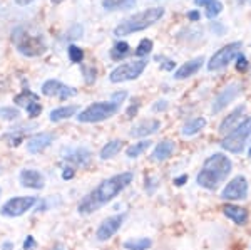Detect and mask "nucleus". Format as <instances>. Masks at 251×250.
<instances>
[{
	"mask_svg": "<svg viewBox=\"0 0 251 250\" xmlns=\"http://www.w3.org/2000/svg\"><path fill=\"white\" fill-rule=\"evenodd\" d=\"M203 62H204L203 57H196V59L189 60V62L183 64L179 69L174 72V79H188V78H191V76H194L198 71L201 69V67H203Z\"/></svg>",
	"mask_w": 251,
	"mask_h": 250,
	"instance_id": "obj_18",
	"label": "nucleus"
},
{
	"mask_svg": "<svg viewBox=\"0 0 251 250\" xmlns=\"http://www.w3.org/2000/svg\"><path fill=\"white\" fill-rule=\"evenodd\" d=\"M168 110V101H156V104L152 106V111L157 112V111H166Z\"/></svg>",
	"mask_w": 251,
	"mask_h": 250,
	"instance_id": "obj_40",
	"label": "nucleus"
},
{
	"mask_svg": "<svg viewBox=\"0 0 251 250\" xmlns=\"http://www.w3.org/2000/svg\"><path fill=\"white\" fill-rule=\"evenodd\" d=\"M164 15V9L161 7H151V9H146L139 14H134L132 17L126 19L124 22H121L119 26L114 29V35L121 37V35H129L134 34V32L144 30L148 27H151L152 24L159 22Z\"/></svg>",
	"mask_w": 251,
	"mask_h": 250,
	"instance_id": "obj_3",
	"label": "nucleus"
},
{
	"mask_svg": "<svg viewBox=\"0 0 251 250\" xmlns=\"http://www.w3.org/2000/svg\"><path fill=\"white\" fill-rule=\"evenodd\" d=\"M241 92V84L240 83H231L228 84V86L223 89L220 94L216 96V99H214L213 103V112H221L225 108H228V104H231L234 99L240 96Z\"/></svg>",
	"mask_w": 251,
	"mask_h": 250,
	"instance_id": "obj_11",
	"label": "nucleus"
},
{
	"mask_svg": "<svg viewBox=\"0 0 251 250\" xmlns=\"http://www.w3.org/2000/svg\"><path fill=\"white\" fill-rule=\"evenodd\" d=\"M67 54H69V59H71V62L74 64H80L84 59V52L82 49H79L77 46H69L67 47Z\"/></svg>",
	"mask_w": 251,
	"mask_h": 250,
	"instance_id": "obj_32",
	"label": "nucleus"
},
{
	"mask_svg": "<svg viewBox=\"0 0 251 250\" xmlns=\"http://www.w3.org/2000/svg\"><path fill=\"white\" fill-rule=\"evenodd\" d=\"M19 180H20V185L24 188H32V190H42L46 187V178L44 175L34 168H25V170L20 171L19 175Z\"/></svg>",
	"mask_w": 251,
	"mask_h": 250,
	"instance_id": "obj_14",
	"label": "nucleus"
},
{
	"mask_svg": "<svg viewBox=\"0 0 251 250\" xmlns=\"http://www.w3.org/2000/svg\"><path fill=\"white\" fill-rule=\"evenodd\" d=\"M74 168H71V167H66L64 168V171H62V178L64 180H71V178H74Z\"/></svg>",
	"mask_w": 251,
	"mask_h": 250,
	"instance_id": "obj_41",
	"label": "nucleus"
},
{
	"mask_svg": "<svg viewBox=\"0 0 251 250\" xmlns=\"http://www.w3.org/2000/svg\"><path fill=\"white\" fill-rule=\"evenodd\" d=\"M152 242L149 239H131L124 242L126 250H148Z\"/></svg>",
	"mask_w": 251,
	"mask_h": 250,
	"instance_id": "obj_28",
	"label": "nucleus"
},
{
	"mask_svg": "<svg viewBox=\"0 0 251 250\" xmlns=\"http://www.w3.org/2000/svg\"><path fill=\"white\" fill-rule=\"evenodd\" d=\"M151 51H152V40L151 39H143L139 42V46L136 47L134 54L137 56V57H144V56H148Z\"/></svg>",
	"mask_w": 251,
	"mask_h": 250,
	"instance_id": "obj_31",
	"label": "nucleus"
},
{
	"mask_svg": "<svg viewBox=\"0 0 251 250\" xmlns=\"http://www.w3.org/2000/svg\"><path fill=\"white\" fill-rule=\"evenodd\" d=\"M19 116H20V112H19V110H15V108H12V106L0 108V118H2V119L14 121V119H17Z\"/></svg>",
	"mask_w": 251,
	"mask_h": 250,
	"instance_id": "obj_33",
	"label": "nucleus"
},
{
	"mask_svg": "<svg viewBox=\"0 0 251 250\" xmlns=\"http://www.w3.org/2000/svg\"><path fill=\"white\" fill-rule=\"evenodd\" d=\"M146 66H148V60H144V59L121 64V66H117L116 69L109 74V81L114 84L126 83V81H134L143 74Z\"/></svg>",
	"mask_w": 251,
	"mask_h": 250,
	"instance_id": "obj_7",
	"label": "nucleus"
},
{
	"mask_svg": "<svg viewBox=\"0 0 251 250\" xmlns=\"http://www.w3.org/2000/svg\"><path fill=\"white\" fill-rule=\"evenodd\" d=\"M174 148H176V146H174L173 141H169V139L161 141V143L156 144L154 150H152L151 160L152 161H164V160L171 158V155L174 153Z\"/></svg>",
	"mask_w": 251,
	"mask_h": 250,
	"instance_id": "obj_20",
	"label": "nucleus"
},
{
	"mask_svg": "<svg viewBox=\"0 0 251 250\" xmlns=\"http://www.w3.org/2000/svg\"><path fill=\"white\" fill-rule=\"evenodd\" d=\"M136 104H131V108L127 110V118H132V114H136L137 108H139V99H134Z\"/></svg>",
	"mask_w": 251,
	"mask_h": 250,
	"instance_id": "obj_43",
	"label": "nucleus"
},
{
	"mask_svg": "<svg viewBox=\"0 0 251 250\" xmlns=\"http://www.w3.org/2000/svg\"><path fill=\"white\" fill-rule=\"evenodd\" d=\"M34 101H39V98H37V94H34L30 89H24L17 98H15V103L24 108H27L30 103H34Z\"/></svg>",
	"mask_w": 251,
	"mask_h": 250,
	"instance_id": "obj_30",
	"label": "nucleus"
},
{
	"mask_svg": "<svg viewBox=\"0 0 251 250\" xmlns=\"http://www.w3.org/2000/svg\"><path fill=\"white\" fill-rule=\"evenodd\" d=\"M206 126V119L204 118H194L183 126V136H194L198 135L203 128Z\"/></svg>",
	"mask_w": 251,
	"mask_h": 250,
	"instance_id": "obj_25",
	"label": "nucleus"
},
{
	"mask_svg": "<svg viewBox=\"0 0 251 250\" xmlns=\"http://www.w3.org/2000/svg\"><path fill=\"white\" fill-rule=\"evenodd\" d=\"M245 111H246L245 104H241V106L234 108V110L229 112V114L226 116L225 119L221 121V124H220V133H221V135H226V133L233 131L234 128H236L238 124L241 123V116L245 114Z\"/></svg>",
	"mask_w": 251,
	"mask_h": 250,
	"instance_id": "obj_17",
	"label": "nucleus"
},
{
	"mask_svg": "<svg viewBox=\"0 0 251 250\" xmlns=\"http://www.w3.org/2000/svg\"><path fill=\"white\" fill-rule=\"evenodd\" d=\"M233 161L225 153H214L204 161L203 168L196 176V183L206 190H216L218 187L231 175Z\"/></svg>",
	"mask_w": 251,
	"mask_h": 250,
	"instance_id": "obj_2",
	"label": "nucleus"
},
{
	"mask_svg": "<svg viewBox=\"0 0 251 250\" xmlns=\"http://www.w3.org/2000/svg\"><path fill=\"white\" fill-rule=\"evenodd\" d=\"M250 158H251V148H250Z\"/></svg>",
	"mask_w": 251,
	"mask_h": 250,
	"instance_id": "obj_49",
	"label": "nucleus"
},
{
	"mask_svg": "<svg viewBox=\"0 0 251 250\" xmlns=\"http://www.w3.org/2000/svg\"><path fill=\"white\" fill-rule=\"evenodd\" d=\"M248 180L245 176L238 175L234 176L231 181L226 183V187L221 192V198L223 200H229V201H238V200H245L248 196Z\"/></svg>",
	"mask_w": 251,
	"mask_h": 250,
	"instance_id": "obj_10",
	"label": "nucleus"
},
{
	"mask_svg": "<svg viewBox=\"0 0 251 250\" xmlns=\"http://www.w3.org/2000/svg\"><path fill=\"white\" fill-rule=\"evenodd\" d=\"M198 7H203L206 10V17L208 19H216L218 15L223 12V3L220 0H194Z\"/></svg>",
	"mask_w": 251,
	"mask_h": 250,
	"instance_id": "obj_22",
	"label": "nucleus"
},
{
	"mask_svg": "<svg viewBox=\"0 0 251 250\" xmlns=\"http://www.w3.org/2000/svg\"><path fill=\"white\" fill-rule=\"evenodd\" d=\"M184 181H188V176L183 175V176H177V178H174V185H177V187H181V185H184Z\"/></svg>",
	"mask_w": 251,
	"mask_h": 250,
	"instance_id": "obj_44",
	"label": "nucleus"
},
{
	"mask_svg": "<svg viewBox=\"0 0 251 250\" xmlns=\"http://www.w3.org/2000/svg\"><path fill=\"white\" fill-rule=\"evenodd\" d=\"M223 213H225L229 220H233L236 225H246V222H248V212H246L245 208L238 207V205H226V207L223 208Z\"/></svg>",
	"mask_w": 251,
	"mask_h": 250,
	"instance_id": "obj_21",
	"label": "nucleus"
},
{
	"mask_svg": "<svg viewBox=\"0 0 251 250\" xmlns=\"http://www.w3.org/2000/svg\"><path fill=\"white\" fill-rule=\"evenodd\" d=\"M123 146H124V143H123L121 139H112V141H109L107 144H104L102 150H100V153H99L100 160H111V158H114L117 153L123 150Z\"/></svg>",
	"mask_w": 251,
	"mask_h": 250,
	"instance_id": "obj_24",
	"label": "nucleus"
},
{
	"mask_svg": "<svg viewBox=\"0 0 251 250\" xmlns=\"http://www.w3.org/2000/svg\"><path fill=\"white\" fill-rule=\"evenodd\" d=\"M25 110L30 118H35V116H39L40 112H42V106H40V103H37V101H34V103H30Z\"/></svg>",
	"mask_w": 251,
	"mask_h": 250,
	"instance_id": "obj_35",
	"label": "nucleus"
},
{
	"mask_svg": "<svg viewBox=\"0 0 251 250\" xmlns=\"http://www.w3.org/2000/svg\"><path fill=\"white\" fill-rule=\"evenodd\" d=\"M136 5V0H102V7L106 10H126L132 9Z\"/></svg>",
	"mask_w": 251,
	"mask_h": 250,
	"instance_id": "obj_26",
	"label": "nucleus"
},
{
	"mask_svg": "<svg viewBox=\"0 0 251 250\" xmlns=\"http://www.w3.org/2000/svg\"><path fill=\"white\" fill-rule=\"evenodd\" d=\"M39 203L37 196H14V198L7 200L0 208V215L7 217V219H15V217H22L24 213L34 208V205Z\"/></svg>",
	"mask_w": 251,
	"mask_h": 250,
	"instance_id": "obj_8",
	"label": "nucleus"
},
{
	"mask_svg": "<svg viewBox=\"0 0 251 250\" xmlns=\"http://www.w3.org/2000/svg\"><path fill=\"white\" fill-rule=\"evenodd\" d=\"M22 136H24V131L17 133V135H14V133H7V135H3V139L9 141L10 146H17V144H20V141H22Z\"/></svg>",
	"mask_w": 251,
	"mask_h": 250,
	"instance_id": "obj_34",
	"label": "nucleus"
},
{
	"mask_svg": "<svg viewBox=\"0 0 251 250\" xmlns=\"http://www.w3.org/2000/svg\"><path fill=\"white\" fill-rule=\"evenodd\" d=\"M161 128V123L157 119H144L141 123H137L132 126V130L129 131V135L132 138H144V136H151L157 133V130Z\"/></svg>",
	"mask_w": 251,
	"mask_h": 250,
	"instance_id": "obj_16",
	"label": "nucleus"
},
{
	"mask_svg": "<svg viewBox=\"0 0 251 250\" xmlns=\"http://www.w3.org/2000/svg\"><path fill=\"white\" fill-rule=\"evenodd\" d=\"M35 247V240H34V237L29 235L25 239V242H24V250H32Z\"/></svg>",
	"mask_w": 251,
	"mask_h": 250,
	"instance_id": "obj_42",
	"label": "nucleus"
},
{
	"mask_svg": "<svg viewBox=\"0 0 251 250\" xmlns=\"http://www.w3.org/2000/svg\"><path fill=\"white\" fill-rule=\"evenodd\" d=\"M34 0H15V3L17 5H29V3H32Z\"/></svg>",
	"mask_w": 251,
	"mask_h": 250,
	"instance_id": "obj_46",
	"label": "nucleus"
},
{
	"mask_svg": "<svg viewBox=\"0 0 251 250\" xmlns=\"http://www.w3.org/2000/svg\"><path fill=\"white\" fill-rule=\"evenodd\" d=\"M117 111H119V106L112 101H99L80 111L77 114V121L79 123H100L104 119L112 118Z\"/></svg>",
	"mask_w": 251,
	"mask_h": 250,
	"instance_id": "obj_6",
	"label": "nucleus"
},
{
	"mask_svg": "<svg viewBox=\"0 0 251 250\" xmlns=\"http://www.w3.org/2000/svg\"><path fill=\"white\" fill-rule=\"evenodd\" d=\"M156 60H159V62H161V66H163V69H166V71H171V69H174V64H176V62H173L171 59L161 57V56H157Z\"/></svg>",
	"mask_w": 251,
	"mask_h": 250,
	"instance_id": "obj_38",
	"label": "nucleus"
},
{
	"mask_svg": "<svg viewBox=\"0 0 251 250\" xmlns=\"http://www.w3.org/2000/svg\"><path fill=\"white\" fill-rule=\"evenodd\" d=\"M2 249L3 250H12V249H14V245H12L10 242H5V244L2 245Z\"/></svg>",
	"mask_w": 251,
	"mask_h": 250,
	"instance_id": "obj_47",
	"label": "nucleus"
},
{
	"mask_svg": "<svg viewBox=\"0 0 251 250\" xmlns=\"http://www.w3.org/2000/svg\"><path fill=\"white\" fill-rule=\"evenodd\" d=\"M188 17H189V20H193V22H196V20H200V12H196V10L189 12Z\"/></svg>",
	"mask_w": 251,
	"mask_h": 250,
	"instance_id": "obj_45",
	"label": "nucleus"
},
{
	"mask_svg": "<svg viewBox=\"0 0 251 250\" xmlns=\"http://www.w3.org/2000/svg\"><path fill=\"white\" fill-rule=\"evenodd\" d=\"M236 69L240 72H245L246 69H248V59H246L243 54H240L236 57Z\"/></svg>",
	"mask_w": 251,
	"mask_h": 250,
	"instance_id": "obj_36",
	"label": "nucleus"
},
{
	"mask_svg": "<svg viewBox=\"0 0 251 250\" xmlns=\"http://www.w3.org/2000/svg\"><path fill=\"white\" fill-rule=\"evenodd\" d=\"M134 180V175L131 171H124L119 175H114L111 178L100 181L99 185L92 192H89L80 203L77 205V212L80 215H91V213L97 212L99 208H102L104 205L109 203L119 195L121 192H124L129 185Z\"/></svg>",
	"mask_w": 251,
	"mask_h": 250,
	"instance_id": "obj_1",
	"label": "nucleus"
},
{
	"mask_svg": "<svg viewBox=\"0 0 251 250\" xmlns=\"http://www.w3.org/2000/svg\"><path fill=\"white\" fill-rule=\"evenodd\" d=\"M126 98H127V92H126V91H117V92L112 94L111 101H112V103H116L117 106H121V103H123Z\"/></svg>",
	"mask_w": 251,
	"mask_h": 250,
	"instance_id": "obj_37",
	"label": "nucleus"
},
{
	"mask_svg": "<svg viewBox=\"0 0 251 250\" xmlns=\"http://www.w3.org/2000/svg\"><path fill=\"white\" fill-rule=\"evenodd\" d=\"M12 40L20 54L27 56V57H37L46 51V42H44L42 35L34 34L25 27H17L12 32Z\"/></svg>",
	"mask_w": 251,
	"mask_h": 250,
	"instance_id": "obj_4",
	"label": "nucleus"
},
{
	"mask_svg": "<svg viewBox=\"0 0 251 250\" xmlns=\"http://www.w3.org/2000/svg\"><path fill=\"white\" fill-rule=\"evenodd\" d=\"M129 51H131V49H129V44L121 40V42H117L116 46L111 49V57L114 60H121V59H124L126 56L129 54Z\"/></svg>",
	"mask_w": 251,
	"mask_h": 250,
	"instance_id": "obj_29",
	"label": "nucleus"
},
{
	"mask_svg": "<svg viewBox=\"0 0 251 250\" xmlns=\"http://www.w3.org/2000/svg\"><path fill=\"white\" fill-rule=\"evenodd\" d=\"M64 158L67 161H71V163L77 165V167H87L89 161H91V151L84 146H79V148H74V150H69Z\"/></svg>",
	"mask_w": 251,
	"mask_h": 250,
	"instance_id": "obj_19",
	"label": "nucleus"
},
{
	"mask_svg": "<svg viewBox=\"0 0 251 250\" xmlns=\"http://www.w3.org/2000/svg\"><path fill=\"white\" fill-rule=\"evenodd\" d=\"M243 44L241 42H231L228 46L221 47L220 51H216L211 56L208 62V71H221L231 62L233 59H236L241 54Z\"/></svg>",
	"mask_w": 251,
	"mask_h": 250,
	"instance_id": "obj_9",
	"label": "nucleus"
},
{
	"mask_svg": "<svg viewBox=\"0 0 251 250\" xmlns=\"http://www.w3.org/2000/svg\"><path fill=\"white\" fill-rule=\"evenodd\" d=\"M250 136H251V116L243 119L233 131H229L228 135L223 138L221 146L225 148L226 151L238 155V153H241L245 150V144Z\"/></svg>",
	"mask_w": 251,
	"mask_h": 250,
	"instance_id": "obj_5",
	"label": "nucleus"
},
{
	"mask_svg": "<svg viewBox=\"0 0 251 250\" xmlns=\"http://www.w3.org/2000/svg\"><path fill=\"white\" fill-rule=\"evenodd\" d=\"M84 74H86V81L89 84H91L92 81H96V69L94 67H84Z\"/></svg>",
	"mask_w": 251,
	"mask_h": 250,
	"instance_id": "obj_39",
	"label": "nucleus"
},
{
	"mask_svg": "<svg viewBox=\"0 0 251 250\" xmlns=\"http://www.w3.org/2000/svg\"><path fill=\"white\" fill-rule=\"evenodd\" d=\"M42 94L49 96V98H52V96H57L59 99L66 101V99L77 94V91H75L74 87L62 84L57 79H49V81H46V83L42 84Z\"/></svg>",
	"mask_w": 251,
	"mask_h": 250,
	"instance_id": "obj_12",
	"label": "nucleus"
},
{
	"mask_svg": "<svg viewBox=\"0 0 251 250\" xmlns=\"http://www.w3.org/2000/svg\"><path fill=\"white\" fill-rule=\"evenodd\" d=\"M124 219H126V215H114V217L106 219L96 230V239L99 242H106L109 239H112V237L119 232V228L123 227Z\"/></svg>",
	"mask_w": 251,
	"mask_h": 250,
	"instance_id": "obj_13",
	"label": "nucleus"
},
{
	"mask_svg": "<svg viewBox=\"0 0 251 250\" xmlns=\"http://www.w3.org/2000/svg\"><path fill=\"white\" fill-rule=\"evenodd\" d=\"M151 146V141L149 139H143V141H139V143H134V144H131V146L126 150V156L127 158H139L141 155H143L144 151H148V148Z\"/></svg>",
	"mask_w": 251,
	"mask_h": 250,
	"instance_id": "obj_27",
	"label": "nucleus"
},
{
	"mask_svg": "<svg viewBox=\"0 0 251 250\" xmlns=\"http://www.w3.org/2000/svg\"><path fill=\"white\" fill-rule=\"evenodd\" d=\"M246 2V0H238V3H245Z\"/></svg>",
	"mask_w": 251,
	"mask_h": 250,
	"instance_id": "obj_48",
	"label": "nucleus"
},
{
	"mask_svg": "<svg viewBox=\"0 0 251 250\" xmlns=\"http://www.w3.org/2000/svg\"><path fill=\"white\" fill-rule=\"evenodd\" d=\"M0 193H2V190H0Z\"/></svg>",
	"mask_w": 251,
	"mask_h": 250,
	"instance_id": "obj_50",
	"label": "nucleus"
},
{
	"mask_svg": "<svg viewBox=\"0 0 251 250\" xmlns=\"http://www.w3.org/2000/svg\"><path fill=\"white\" fill-rule=\"evenodd\" d=\"M77 111H79V106H75V104H71V106H60L57 110L50 111L49 119H50L52 123H59V121H62V119L72 118Z\"/></svg>",
	"mask_w": 251,
	"mask_h": 250,
	"instance_id": "obj_23",
	"label": "nucleus"
},
{
	"mask_svg": "<svg viewBox=\"0 0 251 250\" xmlns=\"http://www.w3.org/2000/svg\"><path fill=\"white\" fill-rule=\"evenodd\" d=\"M54 143V135L52 133H37V135L30 136L27 139V151L32 153V155H37V153H42L46 148H49Z\"/></svg>",
	"mask_w": 251,
	"mask_h": 250,
	"instance_id": "obj_15",
	"label": "nucleus"
}]
</instances>
